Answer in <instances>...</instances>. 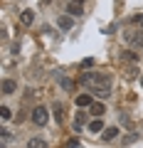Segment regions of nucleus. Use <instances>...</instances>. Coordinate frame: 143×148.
I'll return each mask as SVG.
<instances>
[{
    "label": "nucleus",
    "mask_w": 143,
    "mask_h": 148,
    "mask_svg": "<svg viewBox=\"0 0 143 148\" xmlns=\"http://www.w3.org/2000/svg\"><path fill=\"white\" fill-rule=\"evenodd\" d=\"M118 133L121 131H118L116 126H109V128H104V136L101 138H104V141H114V138H118Z\"/></svg>",
    "instance_id": "nucleus-5"
},
{
    "label": "nucleus",
    "mask_w": 143,
    "mask_h": 148,
    "mask_svg": "<svg viewBox=\"0 0 143 148\" xmlns=\"http://www.w3.org/2000/svg\"><path fill=\"white\" fill-rule=\"evenodd\" d=\"M91 94L99 96V99H109L111 96V89H91Z\"/></svg>",
    "instance_id": "nucleus-14"
},
{
    "label": "nucleus",
    "mask_w": 143,
    "mask_h": 148,
    "mask_svg": "<svg viewBox=\"0 0 143 148\" xmlns=\"http://www.w3.org/2000/svg\"><path fill=\"white\" fill-rule=\"evenodd\" d=\"M67 15H72V17L81 15V5H79V3H69V5H67Z\"/></svg>",
    "instance_id": "nucleus-12"
},
{
    "label": "nucleus",
    "mask_w": 143,
    "mask_h": 148,
    "mask_svg": "<svg viewBox=\"0 0 143 148\" xmlns=\"http://www.w3.org/2000/svg\"><path fill=\"white\" fill-rule=\"evenodd\" d=\"M89 131H91V133H101V131H104V121H101L99 116L91 119V121H89Z\"/></svg>",
    "instance_id": "nucleus-6"
},
{
    "label": "nucleus",
    "mask_w": 143,
    "mask_h": 148,
    "mask_svg": "<svg viewBox=\"0 0 143 148\" xmlns=\"http://www.w3.org/2000/svg\"><path fill=\"white\" fill-rule=\"evenodd\" d=\"M67 148H79V141H74V138H72V141L67 143Z\"/></svg>",
    "instance_id": "nucleus-20"
},
{
    "label": "nucleus",
    "mask_w": 143,
    "mask_h": 148,
    "mask_svg": "<svg viewBox=\"0 0 143 148\" xmlns=\"http://www.w3.org/2000/svg\"><path fill=\"white\" fill-rule=\"evenodd\" d=\"M20 20H22V25L30 27L32 22H35V12H32V10H22V12H20Z\"/></svg>",
    "instance_id": "nucleus-8"
},
{
    "label": "nucleus",
    "mask_w": 143,
    "mask_h": 148,
    "mask_svg": "<svg viewBox=\"0 0 143 148\" xmlns=\"http://www.w3.org/2000/svg\"><path fill=\"white\" fill-rule=\"evenodd\" d=\"M81 84L91 86V89H111V77L109 74L89 72V74H81Z\"/></svg>",
    "instance_id": "nucleus-1"
},
{
    "label": "nucleus",
    "mask_w": 143,
    "mask_h": 148,
    "mask_svg": "<svg viewBox=\"0 0 143 148\" xmlns=\"http://www.w3.org/2000/svg\"><path fill=\"white\" fill-rule=\"evenodd\" d=\"M57 25L62 27V30H72V27H74V17H72V15H59L57 17Z\"/></svg>",
    "instance_id": "nucleus-3"
},
{
    "label": "nucleus",
    "mask_w": 143,
    "mask_h": 148,
    "mask_svg": "<svg viewBox=\"0 0 143 148\" xmlns=\"http://www.w3.org/2000/svg\"><path fill=\"white\" fill-rule=\"evenodd\" d=\"M57 82L62 84V89H67V91H72V89H74V82L69 79V77H64V74H57Z\"/></svg>",
    "instance_id": "nucleus-7"
},
{
    "label": "nucleus",
    "mask_w": 143,
    "mask_h": 148,
    "mask_svg": "<svg viewBox=\"0 0 143 148\" xmlns=\"http://www.w3.org/2000/svg\"><path fill=\"white\" fill-rule=\"evenodd\" d=\"M27 148H49V146L42 138H30V141H27Z\"/></svg>",
    "instance_id": "nucleus-13"
},
{
    "label": "nucleus",
    "mask_w": 143,
    "mask_h": 148,
    "mask_svg": "<svg viewBox=\"0 0 143 148\" xmlns=\"http://www.w3.org/2000/svg\"><path fill=\"white\" fill-rule=\"evenodd\" d=\"M12 91H17V82L3 79V94H12Z\"/></svg>",
    "instance_id": "nucleus-9"
},
{
    "label": "nucleus",
    "mask_w": 143,
    "mask_h": 148,
    "mask_svg": "<svg viewBox=\"0 0 143 148\" xmlns=\"http://www.w3.org/2000/svg\"><path fill=\"white\" fill-rule=\"evenodd\" d=\"M54 116H57V121H62V104H54Z\"/></svg>",
    "instance_id": "nucleus-18"
},
{
    "label": "nucleus",
    "mask_w": 143,
    "mask_h": 148,
    "mask_svg": "<svg viewBox=\"0 0 143 148\" xmlns=\"http://www.w3.org/2000/svg\"><path fill=\"white\" fill-rule=\"evenodd\" d=\"M81 123H86V114H77V119H74V131H79Z\"/></svg>",
    "instance_id": "nucleus-16"
},
{
    "label": "nucleus",
    "mask_w": 143,
    "mask_h": 148,
    "mask_svg": "<svg viewBox=\"0 0 143 148\" xmlns=\"http://www.w3.org/2000/svg\"><path fill=\"white\" fill-rule=\"evenodd\" d=\"M69 3H79V5H81V0H69Z\"/></svg>",
    "instance_id": "nucleus-21"
},
{
    "label": "nucleus",
    "mask_w": 143,
    "mask_h": 148,
    "mask_svg": "<svg viewBox=\"0 0 143 148\" xmlns=\"http://www.w3.org/2000/svg\"><path fill=\"white\" fill-rule=\"evenodd\" d=\"M89 109H91V114H94V116H101V114H106V106L101 104V101H94Z\"/></svg>",
    "instance_id": "nucleus-11"
},
{
    "label": "nucleus",
    "mask_w": 143,
    "mask_h": 148,
    "mask_svg": "<svg viewBox=\"0 0 143 148\" xmlns=\"http://www.w3.org/2000/svg\"><path fill=\"white\" fill-rule=\"evenodd\" d=\"M126 40H128V45H133V47H141V45H143V35H141V32H136V35H128Z\"/></svg>",
    "instance_id": "nucleus-10"
},
{
    "label": "nucleus",
    "mask_w": 143,
    "mask_h": 148,
    "mask_svg": "<svg viewBox=\"0 0 143 148\" xmlns=\"http://www.w3.org/2000/svg\"><path fill=\"white\" fill-rule=\"evenodd\" d=\"M91 64H94V59H91V57H86V59H84V62H81V67H84V69H89V67H91Z\"/></svg>",
    "instance_id": "nucleus-19"
},
{
    "label": "nucleus",
    "mask_w": 143,
    "mask_h": 148,
    "mask_svg": "<svg viewBox=\"0 0 143 148\" xmlns=\"http://www.w3.org/2000/svg\"><path fill=\"white\" fill-rule=\"evenodd\" d=\"M0 116H3V121H8V119L12 116V111L8 109V106H3V109H0Z\"/></svg>",
    "instance_id": "nucleus-17"
},
{
    "label": "nucleus",
    "mask_w": 143,
    "mask_h": 148,
    "mask_svg": "<svg viewBox=\"0 0 143 148\" xmlns=\"http://www.w3.org/2000/svg\"><path fill=\"white\" fill-rule=\"evenodd\" d=\"M123 59H126V62H138V54L133 52V49H126V52H123Z\"/></svg>",
    "instance_id": "nucleus-15"
},
{
    "label": "nucleus",
    "mask_w": 143,
    "mask_h": 148,
    "mask_svg": "<svg viewBox=\"0 0 143 148\" xmlns=\"http://www.w3.org/2000/svg\"><path fill=\"white\" fill-rule=\"evenodd\" d=\"M91 104H94V94H79L77 96V106H81V109H86Z\"/></svg>",
    "instance_id": "nucleus-4"
},
{
    "label": "nucleus",
    "mask_w": 143,
    "mask_h": 148,
    "mask_svg": "<svg viewBox=\"0 0 143 148\" xmlns=\"http://www.w3.org/2000/svg\"><path fill=\"white\" fill-rule=\"evenodd\" d=\"M47 109H44V106H37V109L32 111V121L37 123V126H44V123H47Z\"/></svg>",
    "instance_id": "nucleus-2"
}]
</instances>
